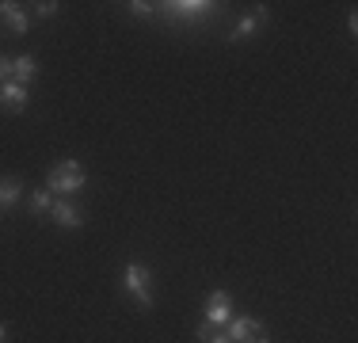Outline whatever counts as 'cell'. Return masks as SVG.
Masks as SVG:
<instances>
[{
  "mask_svg": "<svg viewBox=\"0 0 358 343\" xmlns=\"http://www.w3.org/2000/svg\"><path fill=\"white\" fill-rule=\"evenodd\" d=\"M84 179H88V172H84L80 160H62V164H54L46 172V191L50 195H73L84 187Z\"/></svg>",
  "mask_w": 358,
  "mask_h": 343,
  "instance_id": "obj_1",
  "label": "cell"
},
{
  "mask_svg": "<svg viewBox=\"0 0 358 343\" xmlns=\"http://www.w3.org/2000/svg\"><path fill=\"white\" fill-rule=\"evenodd\" d=\"M122 286L134 294V302H138L141 309L152 305V271L145 267V263H126L122 271Z\"/></svg>",
  "mask_w": 358,
  "mask_h": 343,
  "instance_id": "obj_2",
  "label": "cell"
},
{
  "mask_svg": "<svg viewBox=\"0 0 358 343\" xmlns=\"http://www.w3.org/2000/svg\"><path fill=\"white\" fill-rule=\"evenodd\" d=\"M225 336L229 343H271V332L259 321H252V316H233L225 324Z\"/></svg>",
  "mask_w": 358,
  "mask_h": 343,
  "instance_id": "obj_3",
  "label": "cell"
},
{
  "mask_svg": "<svg viewBox=\"0 0 358 343\" xmlns=\"http://www.w3.org/2000/svg\"><path fill=\"white\" fill-rule=\"evenodd\" d=\"M164 12L172 15V20H206V15H217V4H206V0H172V4H164Z\"/></svg>",
  "mask_w": 358,
  "mask_h": 343,
  "instance_id": "obj_4",
  "label": "cell"
},
{
  "mask_svg": "<svg viewBox=\"0 0 358 343\" xmlns=\"http://www.w3.org/2000/svg\"><path fill=\"white\" fill-rule=\"evenodd\" d=\"M202 313H206V321H202V324H210V328H221V324L233 321V298H229L225 290H214V294L206 298V309H202Z\"/></svg>",
  "mask_w": 358,
  "mask_h": 343,
  "instance_id": "obj_5",
  "label": "cell"
},
{
  "mask_svg": "<svg viewBox=\"0 0 358 343\" xmlns=\"http://www.w3.org/2000/svg\"><path fill=\"white\" fill-rule=\"evenodd\" d=\"M0 23H4L12 34H27V27H31L27 12H23L15 0H0Z\"/></svg>",
  "mask_w": 358,
  "mask_h": 343,
  "instance_id": "obj_6",
  "label": "cell"
},
{
  "mask_svg": "<svg viewBox=\"0 0 358 343\" xmlns=\"http://www.w3.org/2000/svg\"><path fill=\"white\" fill-rule=\"evenodd\" d=\"M0 107L4 111H23L27 107V88L23 84H15V80H8V84H0Z\"/></svg>",
  "mask_w": 358,
  "mask_h": 343,
  "instance_id": "obj_7",
  "label": "cell"
},
{
  "mask_svg": "<svg viewBox=\"0 0 358 343\" xmlns=\"http://www.w3.org/2000/svg\"><path fill=\"white\" fill-rule=\"evenodd\" d=\"M259 23H267V8H263V4L255 8V15H244V20L236 23V27H233V34H229V42H244V38H252Z\"/></svg>",
  "mask_w": 358,
  "mask_h": 343,
  "instance_id": "obj_8",
  "label": "cell"
},
{
  "mask_svg": "<svg viewBox=\"0 0 358 343\" xmlns=\"http://www.w3.org/2000/svg\"><path fill=\"white\" fill-rule=\"evenodd\" d=\"M35 76H38V62L31 54H23V57H12V80L15 84H35Z\"/></svg>",
  "mask_w": 358,
  "mask_h": 343,
  "instance_id": "obj_9",
  "label": "cell"
},
{
  "mask_svg": "<svg viewBox=\"0 0 358 343\" xmlns=\"http://www.w3.org/2000/svg\"><path fill=\"white\" fill-rule=\"evenodd\" d=\"M50 218H54L62 229H76V225H80V210H76L73 202H65V199H57L54 206H50Z\"/></svg>",
  "mask_w": 358,
  "mask_h": 343,
  "instance_id": "obj_10",
  "label": "cell"
},
{
  "mask_svg": "<svg viewBox=\"0 0 358 343\" xmlns=\"http://www.w3.org/2000/svg\"><path fill=\"white\" fill-rule=\"evenodd\" d=\"M20 195H23V183L15 176L0 179V206H15V202H20Z\"/></svg>",
  "mask_w": 358,
  "mask_h": 343,
  "instance_id": "obj_11",
  "label": "cell"
},
{
  "mask_svg": "<svg viewBox=\"0 0 358 343\" xmlns=\"http://www.w3.org/2000/svg\"><path fill=\"white\" fill-rule=\"evenodd\" d=\"M50 206H54V195H50V191H35V195H31V210H35V214H50Z\"/></svg>",
  "mask_w": 358,
  "mask_h": 343,
  "instance_id": "obj_12",
  "label": "cell"
},
{
  "mask_svg": "<svg viewBox=\"0 0 358 343\" xmlns=\"http://www.w3.org/2000/svg\"><path fill=\"white\" fill-rule=\"evenodd\" d=\"M57 12H62V4H57V0H42V4H35V15H38V20H54Z\"/></svg>",
  "mask_w": 358,
  "mask_h": 343,
  "instance_id": "obj_13",
  "label": "cell"
},
{
  "mask_svg": "<svg viewBox=\"0 0 358 343\" xmlns=\"http://www.w3.org/2000/svg\"><path fill=\"white\" fill-rule=\"evenodd\" d=\"M199 340H202V343H229L225 332H214L210 324H199Z\"/></svg>",
  "mask_w": 358,
  "mask_h": 343,
  "instance_id": "obj_14",
  "label": "cell"
},
{
  "mask_svg": "<svg viewBox=\"0 0 358 343\" xmlns=\"http://www.w3.org/2000/svg\"><path fill=\"white\" fill-rule=\"evenodd\" d=\"M8 80H12V57L0 54V84H8Z\"/></svg>",
  "mask_w": 358,
  "mask_h": 343,
  "instance_id": "obj_15",
  "label": "cell"
},
{
  "mask_svg": "<svg viewBox=\"0 0 358 343\" xmlns=\"http://www.w3.org/2000/svg\"><path fill=\"white\" fill-rule=\"evenodd\" d=\"M8 340V328H4V324H0V343H4Z\"/></svg>",
  "mask_w": 358,
  "mask_h": 343,
  "instance_id": "obj_16",
  "label": "cell"
}]
</instances>
